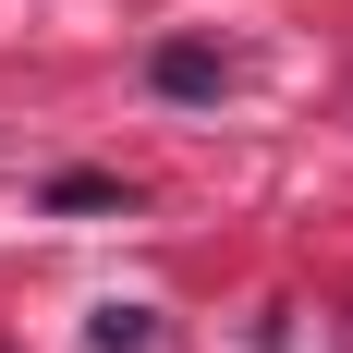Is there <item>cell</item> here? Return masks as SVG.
<instances>
[{"mask_svg":"<svg viewBox=\"0 0 353 353\" xmlns=\"http://www.w3.org/2000/svg\"><path fill=\"white\" fill-rule=\"evenodd\" d=\"M146 85H159V98H219V85H232V61H219V49H195V37H171V49H159V61H146Z\"/></svg>","mask_w":353,"mask_h":353,"instance_id":"obj_1","label":"cell"},{"mask_svg":"<svg viewBox=\"0 0 353 353\" xmlns=\"http://www.w3.org/2000/svg\"><path fill=\"white\" fill-rule=\"evenodd\" d=\"M49 208H122V183L110 171H49Z\"/></svg>","mask_w":353,"mask_h":353,"instance_id":"obj_2","label":"cell"}]
</instances>
